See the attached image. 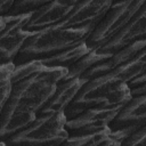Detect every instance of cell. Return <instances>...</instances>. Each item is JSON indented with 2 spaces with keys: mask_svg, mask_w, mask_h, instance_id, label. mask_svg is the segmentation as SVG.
I'll use <instances>...</instances> for the list:
<instances>
[{
  "mask_svg": "<svg viewBox=\"0 0 146 146\" xmlns=\"http://www.w3.org/2000/svg\"><path fill=\"white\" fill-rule=\"evenodd\" d=\"M111 5V0L76 1L62 21L26 39L13 63L14 67L84 43Z\"/></svg>",
  "mask_w": 146,
  "mask_h": 146,
  "instance_id": "obj_1",
  "label": "cell"
},
{
  "mask_svg": "<svg viewBox=\"0 0 146 146\" xmlns=\"http://www.w3.org/2000/svg\"><path fill=\"white\" fill-rule=\"evenodd\" d=\"M66 73V68L42 66L39 71L11 83L9 96L0 111V141L3 143L35 121L38 111Z\"/></svg>",
  "mask_w": 146,
  "mask_h": 146,
  "instance_id": "obj_2",
  "label": "cell"
},
{
  "mask_svg": "<svg viewBox=\"0 0 146 146\" xmlns=\"http://www.w3.org/2000/svg\"><path fill=\"white\" fill-rule=\"evenodd\" d=\"M65 122L64 113L46 119H35L32 124L3 143L6 146H59L68 137L64 129Z\"/></svg>",
  "mask_w": 146,
  "mask_h": 146,
  "instance_id": "obj_3",
  "label": "cell"
},
{
  "mask_svg": "<svg viewBox=\"0 0 146 146\" xmlns=\"http://www.w3.org/2000/svg\"><path fill=\"white\" fill-rule=\"evenodd\" d=\"M120 83H122V81L114 72L86 81L64 111L66 120H71L87 110L111 105L108 102V94Z\"/></svg>",
  "mask_w": 146,
  "mask_h": 146,
  "instance_id": "obj_4",
  "label": "cell"
},
{
  "mask_svg": "<svg viewBox=\"0 0 146 146\" xmlns=\"http://www.w3.org/2000/svg\"><path fill=\"white\" fill-rule=\"evenodd\" d=\"M145 2L146 0L112 1L108 10L87 38L84 43L88 49H100L119 30H121L132 18V16Z\"/></svg>",
  "mask_w": 146,
  "mask_h": 146,
  "instance_id": "obj_5",
  "label": "cell"
},
{
  "mask_svg": "<svg viewBox=\"0 0 146 146\" xmlns=\"http://www.w3.org/2000/svg\"><path fill=\"white\" fill-rule=\"evenodd\" d=\"M146 125V96L131 98L107 124L110 137L122 141L135 131Z\"/></svg>",
  "mask_w": 146,
  "mask_h": 146,
  "instance_id": "obj_6",
  "label": "cell"
},
{
  "mask_svg": "<svg viewBox=\"0 0 146 146\" xmlns=\"http://www.w3.org/2000/svg\"><path fill=\"white\" fill-rule=\"evenodd\" d=\"M123 105H108L90 108L71 120H66L64 129L68 137L79 138L102 131L113 120Z\"/></svg>",
  "mask_w": 146,
  "mask_h": 146,
  "instance_id": "obj_7",
  "label": "cell"
},
{
  "mask_svg": "<svg viewBox=\"0 0 146 146\" xmlns=\"http://www.w3.org/2000/svg\"><path fill=\"white\" fill-rule=\"evenodd\" d=\"M31 15L5 17L6 25L0 31V67L13 65L24 42L32 34L22 30Z\"/></svg>",
  "mask_w": 146,
  "mask_h": 146,
  "instance_id": "obj_8",
  "label": "cell"
},
{
  "mask_svg": "<svg viewBox=\"0 0 146 146\" xmlns=\"http://www.w3.org/2000/svg\"><path fill=\"white\" fill-rule=\"evenodd\" d=\"M143 39H146V2L100 49L94 51L111 57L123 48Z\"/></svg>",
  "mask_w": 146,
  "mask_h": 146,
  "instance_id": "obj_9",
  "label": "cell"
},
{
  "mask_svg": "<svg viewBox=\"0 0 146 146\" xmlns=\"http://www.w3.org/2000/svg\"><path fill=\"white\" fill-rule=\"evenodd\" d=\"M75 3L76 0L47 1L44 6L31 15L22 30L30 34L39 33L62 21L72 10Z\"/></svg>",
  "mask_w": 146,
  "mask_h": 146,
  "instance_id": "obj_10",
  "label": "cell"
},
{
  "mask_svg": "<svg viewBox=\"0 0 146 146\" xmlns=\"http://www.w3.org/2000/svg\"><path fill=\"white\" fill-rule=\"evenodd\" d=\"M83 83L84 82L80 79H71L66 81L59 80L52 95L38 111L36 119H46L54 116L58 113H64V111Z\"/></svg>",
  "mask_w": 146,
  "mask_h": 146,
  "instance_id": "obj_11",
  "label": "cell"
},
{
  "mask_svg": "<svg viewBox=\"0 0 146 146\" xmlns=\"http://www.w3.org/2000/svg\"><path fill=\"white\" fill-rule=\"evenodd\" d=\"M89 51L86 43L68 48L64 51H60L58 54L36 59L42 66L48 68H66L68 70L73 64H75L80 58H82L84 55H87Z\"/></svg>",
  "mask_w": 146,
  "mask_h": 146,
  "instance_id": "obj_12",
  "label": "cell"
},
{
  "mask_svg": "<svg viewBox=\"0 0 146 146\" xmlns=\"http://www.w3.org/2000/svg\"><path fill=\"white\" fill-rule=\"evenodd\" d=\"M107 57L108 56L98 54L94 50L89 51L87 55H84L82 58H80L75 64H73L67 70V73L62 79V81H66V80H71V79H80V76L86 71H88L94 64H96V63H98V62H100V60H103Z\"/></svg>",
  "mask_w": 146,
  "mask_h": 146,
  "instance_id": "obj_13",
  "label": "cell"
},
{
  "mask_svg": "<svg viewBox=\"0 0 146 146\" xmlns=\"http://www.w3.org/2000/svg\"><path fill=\"white\" fill-rule=\"evenodd\" d=\"M108 137H110V129L106 127L102 131L90 136L79 137V138L67 137V139H65L59 146H98Z\"/></svg>",
  "mask_w": 146,
  "mask_h": 146,
  "instance_id": "obj_14",
  "label": "cell"
},
{
  "mask_svg": "<svg viewBox=\"0 0 146 146\" xmlns=\"http://www.w3.org/2000/svg\"><path fill=\"white\" fill-rule=\"evenodd\" d=\"M47 1L41 0H17L13 2V6L5 17H15L22 15H32L42 6H44Z\"/></svg>",
  "mask_w": 146,
  "mask_h": 146,
  "instance_id": "obj_15",
  "label": "cell"
},
{
  "mask_svg": "<svg viewBox=\"0 0 146 146\" xmlns=\"http://www.w3.org/2000/svg\"><path fill=\"white\" fill-rule=\"evenodd\" d=\"M13 70H14V65H7L0 72V111L10 92V87H11L10 75Z\"/></svg>",
  "mask_w": 146,
  "mask_h": 146,
  "instance_id": "obj_16",
  "label": "cell"
},
{
  "mask_svg": "<svg viewBox=\"0 0 146 146\" xmlns=\"http://www.w3.org/2000/svg\"><path fill=\"white\" fill-rule=\"evenodd\" d=\"M125 84L130 90L131 98L146 96V71L139 73Z\"/></svg>",
  "mask_w": 146,
  "mask_h": 146,
  "instance_id": "obj_17",
  "label": "cell"
},
{
  "mask_svg": "<svg viewBox=\"0 0 146 146\" xmlns=\"http://www.w3.org/2000/svg\"><path fill=\"white\" fill-rule=\"evenodd\" d=\"M119 146H146V125L124 138Z\"/></svg>",
  "mask_w": 146,
  "mask_h": 146,
  "instance_id": "obj_18",
  "label": "cell"
},
{
  "mask_svg": "<svg viewBox=\"0 0 146 146\" xmlns=\"http://www.w3.org/2000/svg\"><path fill=\"white\" fill-rule=\"evenodd\" d=\"M13 2L14 0H0V17L7 16L13 6Z\"/></svg>",
  "mask_w": 146,
  "mask_h": 146,
  "instance_id": "obj_19",
  "label": "cell"
},
{
  "mask_svg": "<svg viewBox=\"0 0 146 146\" xmlns=\"http://www.w3.org/2000/svg\"><path fill=\"white\" fill-rule=\"evenodd\" d=\"M5 25H6V18L5 17H0V31L5 27Z\"/></svg>",
  "mask_w": 146,
  "mask_h": 146,
  "instance_id": "obj_20",
  "label": "cell"
},
{
  "mask_svg": "<svg viewBox=\"0 0 146 146\" xmlns=\"http://www.w3.org/2000/svg\"><path fill=\"white\" fill-rule=\"evenodd\" d=\"M0 146H6V144H5V143H2V141H0Z\"/></svg>",
  "mask_w": 146,
  "mask_h": 146,
  "instance_id": "obj_21",
  "label": "cell"
},
{
  "mask_svg": "<svg viewBox=\"0 0 146 146\" xmlns=\"http://www.w3.org/2000/svg\"><path fill=\"white\" fill-rule=\"evenodd\" d=\"M3 67H5V66H1V67H0V72H1L2 70H3Z\"/></svg>",
  "mask_w": 146,
  "mask_h": 146,
  "instance_id": "obj_22",
  "label": "cell"
}]
</instances>
